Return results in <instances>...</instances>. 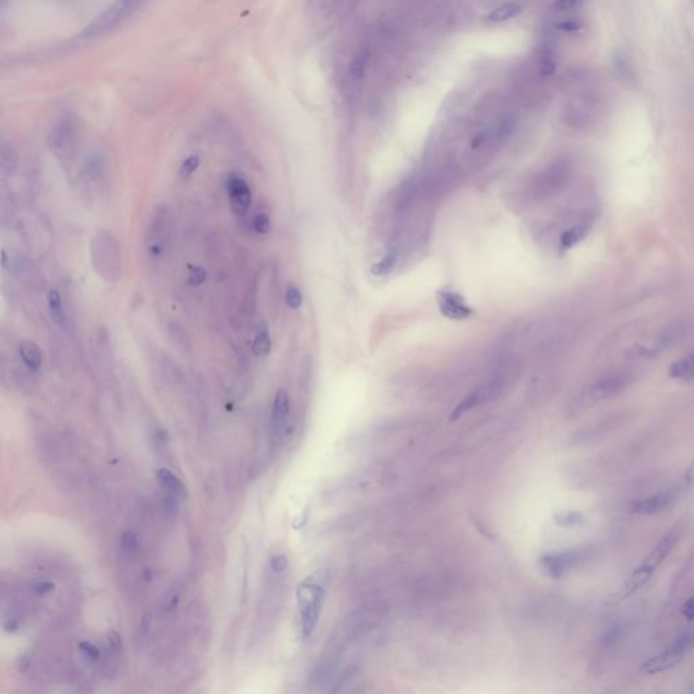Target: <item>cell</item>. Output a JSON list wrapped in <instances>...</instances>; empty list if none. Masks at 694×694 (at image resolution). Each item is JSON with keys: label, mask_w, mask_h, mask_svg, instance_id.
Listing matches in <instances>:
<instances>
[{"label": "cell", "mask_w": 694, "mask_h": 694, "mask_svg": "<svg viewBox=\"0 0 694 694\" xmlns=\"http://www.w3.org/2000/svg\"><path fill=\"white\" fill-rule=\"evenodd\" d=\"M91 262L95 272L115 283L121 273V251L116 237L108 231L97 232L91 240Z\"/></svg>", "instance_id": "obj_1"}, {"label": "cell", "mask_w": 694, "mask_h": 694, "mask_svg": "<svg viewBox=\"0 0 694 694\" xmlns=\"http://www.w3.org/2000/svg\"><path fill=\"white\" fill-rule=\"evenodd\" d=\"M323 599L324 588L318 583L305 580L297 587V605L300 612L302 636L309 637L312 635L322 612Z\"/></svg>", "instance_id": "obj_2"}, {"label": "cell", "mask_w": 694, "mask_h": 694, "mask_svg": "<svg viewBox=\"0 0 694 694\" xmlns=\"http://www.w3.org/2000/svg\"><path fill=\"white\" fill-rule=\"evenodd\" d=\"M677 540H678V533L670 531L658 542V545L654 548V551L645 558V560L637 567L635 573L625 583V588H624L625 597H630L631 594H634L649 580L652 574L658 570V567L666 560V558L669 556V553L674 548Z\"/></svg>", "instance_id": "obj_3"}, {"label": "cell", "mask_w": 694, "mask_h": 694, "mask_svg": "<svg viewBox=\"0 0 694 694\" xmlns=\"http://www.w3.org/2000/svg\"><path fill=\"white\" fill-rule=\"evenodd\" d=\"M171 237V215L167 205H158L151 217L145 233L147 252L151 258L165 256Z\"/></svg>", "instance_id": "obj_4"}, {"label": "cell", "mask_w": 694, "mask_h": 694, "mask_svg": "<svg viewBox=\"0 0 694 694\" xmlns=\"http://www.w3.org/2000/svg\"><path fill=\"white\" fill-rule=\"evenodd\" d=\"M694 648V631L685 632L677 637L665 651L648 659L641 666L644 674H658L675 667Z\"/></svg>", "instance_id": "obj_5"}, {"label": "cell", "mask_w": 694, "mask_h": 694, "mask_svg": "<svg viewBox=\"0 0 694 694\" xmlns=\"http://www.w3.org/2000/svg\"><path fill=\"white\" fill-rule=\"evenodd\" d=\"M140 5L137 1H117L98 18H95L88 26L82 30V37H94L113 30L129 14Z\"/></svg>", "instance_id": "obj_6"}, {"label": "cell", "mask_w": 694, "mask_h": 694, "mask_svg": "<svg viewBox=\"0 0 694 694\" xmlns=\"http://www.w3.org/2000/svg\"><path fill=\"white\" fill-rule=\"evenodd\" d=\"M76 134L77 122L75 121V117H61L53 125L48 137V143L56 155L61 158H68L75 148Z\"/></svg>", "instance_id": "obj_7"}, {"label": "cell", "mask_w": 694, "mask_h": 694, "mask_svg": "<svg viewBox=\"0 0 694 694\" xmlns=\"http://www.w3.org/2000/svg\"><path fill=\"white\" fill-rule=\"evenodd\" d=\"M438 305L442 315L451 320H464L473 313L463 296L451 290L438 291Z\"/></svg>", "instance_id": "obj_8"}, {"label": "cell", "mask_w": 694, "mask_h": 694, "mask_svg": "<svg viewBox=\"0 0 694 694\" xmlns=\"http://www.w3.org/2000/svg\"><path fill=\"white\" fill-rule=\"evenodd\" d=\"M580 560L578 552H560L551 553L541 558L540 564L544 573L553 579L562 578L570 569H573Z\"/></svg>", "instance_id": "obj_9"}, {"label": "cell", "mask_w": 694, "mask_h": 694, "mask_svg": "<svg viewBox=\"0 0 694 694\" xmlns=\"http://www.w3.org/2000/svg\"><path fill=\"white\" fill-rule=\"evenodd\" d=\"M227 191L232 209L236 215H244L252 201V193L248 183L239 175H230L227 179Z\"/></svg>", "instance_id": "obj_10"}, {"label": "cell", "mask_w": 694, "mask_h": 694, "mask_svg": "<svg viewBox=\"0 0 694 694\" xmlns=\"http://www.w3.org/2000/svg\"><path fill=\"white\" fill-rule=\"evenodd\" d=\"M624 388V381L619 377H605L586 390V400L590 403L605 400Z\"/></svg>", "instance_id": "obj_11"}, {"label": "cell", "mask_w": 694, "mask_h": 694, "mask_svg": "<svg viewBox=\"0 0 694 694\" xmlns=\"http://www.w3.org/2000/svg\"><path fill=\"white\" fill-rule=\"evenodd\" d=\"M19 355H21V359L23 361L25 366L32 370V372H37L41 369L43 366V351L40 346L30 341V339H25L21 342L19 345Z\"/></svg>", "instance_id": "obj_12"}, {"label": "cell", "mask_w": 694, "mask_h": 694, "mask_svg": "<svg viewBox=\"0 0 694 694\" xmlns=\"http://www.w3.org/2000/svg\"><path fill=\"white\" fill-rule=\"evenodd\" d=\"M670 503L669 494H659L651 498H645L643 501L635 502L632 505V512L637 514H656L666 509Z\"/></svg>", "instance_id": "obj_13"}, {"label": "cell", "mask_w": 694, "mask_h": 694, "mask_svg": "<svg viewBox=\"0 0 694 694\" xmlns=\"http://www.w3.org/2000/svg\"><path fill=\"white\" fill-rule=\"evenodd\" d=\"M158 481L170 495L176 498H183L186 495V487L182 480L167 468H160L158 470Z\"/></svg>", "instance_id": "obj_14"}, {"label": "cell", "mask_w": 694, "mask_h": 694, "mask_svg": "<svg viewBox=\"0 0 694 694\" xmlns=\"http://www.w3.org/2000/svg\"><path fill=\"white\" fill-rule=\"evenodd\" d=\"M670 374L674 379L684 381H694V351L681 358L670 368Z\"/></svg>", "instance_id": "obj_15"}, {"label": "cell", "mask_w": 694, "mask_h": 694, "mask_svg": "<svg viewBox=\"0 0 694 694\" xmlns=\"http://www.w3.org/2000/svg\"><path fill=\"white\" fill-rule=\"evenodd\" d=\"M369 61H370V49L368 45H362L358 49V52L355 53V56L351 60L350 73H351L352 79L359 80L365 76L366 69L369 67Z\"/></svg>", "instance_id": "obj_16"}, {"label": "cell", "mask_w": 694, "mask_h": 694, "mask_svg": "<svg viewBox=\"0 0 694 694\" xmlns=\"http://www.w3.org/2000/svg\"><path fill=\"white\" fill-rule=\"evenodd\" d=\"M289 396L285 390H278L273 405V422L276 426L283 424L289 415Z\"/></svg>", "instance_id": "obj_17"}, {"label": "cell", "mask_w": 694, "mask_h": 694, "mask_svg": "<svg viewBox=\"0 0 694 694\" xmlns=\"http://www.w3.org/2000/svg\"><path fill=\"white\" fill-rule=\"evenodd\" d=\"M520 10H522V5L520 3H505V4H501L499 7L494 8L492 11H490V14L486 16V19L488 22L506 21V19H510V18L518 15Z\"/></svg>", "instance_id": "obj_18"}, {"label": "cell", "mask_w": 694, "mask_h": 694, "mask_svg": "<svg viewBox=\"0 0 694 694\" xmlns=\"http://www.w3.org/2000/svg\"><path fill=\"white\" fill-rule=\"evenodd\" d=\"M48 307L51 318L55 323L62 324L64 323V308H62V300L58 290H49L48 293Z\"/></svg>", "instance_id": "obj_19"}, {"label": "cell", "mask_w": 694, "mask_h": 694, "mask_svg": "<svg viewBox=\"0 0 694 694\" xmlns=\"http://www.w3.org/2000/svg\"><path fill=\"white\" fill-rule=\"evenodd\" d=\"M119 549L125 556H133L139 549V540L136 533L132 530H125L119 537Z\"/></svg>", "instance_id": "obj_20"}, {"label": "cell", "mask_w": 694, "mask_h": 694, "mask_svg": "<svg viewBox=\"0 0 694 694\" xmlns=\"http://www.w3.org/2000/svg\"><path fill=\"white\" fill-rule=\"evenodd\" d=\"M272 350V339H270V335H269V331L266 328L261 330L254 341H252V352L258 357H263V355H267Z\"/></svg>", "instance_id": "obj_21"}, {"label": "cell", "mask_w": 694, "mask_h": 694, "mask_svg": "<svg viewBox=\"0 0 694 694\" xmlns=\"http://www.w3.org/2000/svg\"><path fill=\"white\" fill-rule=\"evenodd\" d=\"M588 226H590L588 223H582V224H579L577 227H574L573 230L564 232V233L562 235V239H560L562 246H563L564 248H571L573 246H575V244L578 243L579 240H580V239L586 235V231H587Z\"/></svg>", "instance_id": "obj_22"}, {"label": "cell", "mask_w": 694, "mask_h": 694, "mask_svg": "<svg viewBox=\"0 0 694 694\" xmlns=\"http://www.w3.org/2000/svg\"><path fill=\"white\" fill-rule=\"evenodd\" d=\"M0 162H1V173L11 174L16 167V154L11 145H3L1 154H0Z\"/></svg>", "instance_id": "obj_23"}, {"label": "cell", "mask_w": 694, "mask_h": 694, "mask_svg": "<svg viewBox=\"0 0 694 694\" xmlns=\"http://www.w3.org/2000/svg\"><path fill=\"white\" fill-rule=\"evenodd\" d=\"M396 254L395 252H390L388 255H385L379 263L373 265L372 266V273L374 276H385L388 273H391L396 265Z\"/></svg>", "instance_id": "obj_24"}, {"label": "cell", "mask_w": 694, "mask_h": 694, "mask_svg": "<svg viewBox=\"0 0 694 694\" xmlns=\"http://www.w3.org/2000/svg\"><path fill=\"white\" fill-rule=\"evenodd\" d=\"M555 71V56L549 48H544L540 56V72L544 76L552 75Z\"/></svg>", "instance_id": "obj_25"}, {"label": "cell", "mask_w": 694, "mask_h": 694, "mask_svg": "<svg viewBox=\"0 0 694 694\" xmlns=\"http://www.w3.org/2000/svg\"><path fill=\"white\" fill-rule=\"evenodd\" d=\"M200 165H201V159H200V156H198V155H190V156H187V158L182 162V165H180V167H179V174H180V176H183V178H189L191 174L194 173V171L200 167Z\"/></svg>", "instance_id": "obj_26"}, {"label": "cell", "mask_w": 694, "mask_h": 694, "mask_svg": "<svg viewBox=\"0 0 694 694\" xmlns=\"http://www.w3.org/2000/svg\"><path fill=\"white\" fill-rule=\"evenodd\" d=\"M79 648L82 651V654L86 656L87 660H90L91 663H95L99 660L101 658V651L98 647H95L93 643L90 641H82L79 644Z\"/></svg>", "instance_id": "obj_27"}, {"label": "cell", "mask_w": 694, "mask_h": 694, "mask_svg": "<svg viewBox=\"0 0 694 694\" xmlns=\"http://www.w3.org/2000/svg\"><path fill=\"white\" fill-rule=\"evenodd\" d=\"M477 402H479V396H477V394H472V395H469V396L464 400L463 403H460V405H457V407L455 408V411H453V414H452V419H457V418H460V416L464 415L466 411L472 409L475 405H477Z\"/></svg>", "instance_id": "obj_28"}, {"label": "cell", "mask_w": 694, "mask_h": 694, "mask_svg": "<svg viewBox=\"0 0 694 694\" xmlns=\"http://www.w3.org/2000/svg\"><path fill=\"white\" fill-rule=\"evenodd\" d=\"M285 300H287V304L289 305L291 309H298L301 305H302V296H301V291L294 287V285H289L287 293H285Z\"/></svg>", "instance_id": "obj_29"}, {"label": "cell", "mask_w": 694, "mask_h": 694, "mask_svg": "<svg viewBox=\"0 0 694 694\" xmlns=\"http://www.w3.org/2000/svg\"><path fill=\"white\" fill-rule=\"evenodd\" d=\"M270 228H272L270 217L266 213H258L254 219V230L261 235H266L269 233Z\"/></svg>", "instance_id": "obj_30"}, {"label": "cell", "mask_w": 694, "mask_h": 694, "mask_svg": "<svg viewBox=\"0 0 694 694\" xmlns=\"http://www.w3.org/2000/svg\"><path fill=\"white\" fill-rule=\"evenodd\" d=\"M151 627H152V616H151V613H145L141 617V621H140V625L137 630V640L139 641L145 640V637L148 636V634H149Z\"/></svg>", "instance_id": "obj_31"}, {"label": "cell", "mask_w": 694, "mask_h": 694, "mask_svg": "<svg viewBox=\"0 0 694 694\" xmlns=\"http://www.w3.org/2000/svg\"><path fill=\"white\" fill-rule=\"evenodd\" d=\"M288 567H289V562H288V559L284 555H276L270 560V569L276 574L285 573L288 570Z\"/></svg>", "instance_id": "obj_32"}, {"label": "cell", "mask_w": 694, "mask_h": 694, "mask_svg": "<svg viewBox=\"0 0 694 694\" xmlns=\"http://www.w3.org/2000/svg\"><path fill=\"white\" fill-rule=\"evenodd\" d=\"M206 280V272L202 267H193L189 272V283L194 287H200Z\"/></svg>", "instance_id": "obj_33"}, {"label": "cell", "mask_w": 694, "mask_h": 694, "mask_svg": "<svg viewBox=\"0 0 694 694\" xmlns=\"http://www.w3.org/2000/svg\"><path fill=\"white\" fill-rule=\"evenodd\" d=\"M56 588V586L52 583V582H37L33 584L32 590L34 594L43 597V595H48L51 594L53 590Z\"/></svg>", "instance_id": "obj_34"}, {"label": "cell", "mask_w": 694, "mask_h": 694, "mask_svg": "<svg viewBox=\"0 0 694 694\" xmlns=\"http://www.w3.org/2000/svg\"><path fill=\"white\" fill-rule=\"evenodd\" d=\"M108 640H109V645L110 648L115 651V652H119L122 649V637L121 635L116 632V631H112L109 632L108 635Z\"/></svg>", "instance_id": "obj_35"}, {"label": "cell", "mask_w": 694, "mask_h": 694, "mask_svg": "<svg viewBox=\"0 0 694 694\" xmlns=\"http://www.w3.org/2000/svg\"><path fill=\"white\" fill-rule=\"evenodd\" d=\"M682 614L686 620L693 621L694 620V597L688 599L682 606Z\"/></svg>", "instance_id": "obj_36"}, {"label": "cell", "mask_w": 694, "mask_h": 694, "mask_svg": "<svg viewBox=\"0 0 694 694\" xmlns=\"http://www.w3.org/2000/svg\"><path fill=\"white\" fill-rule=\"evenodd\" d=\"M165 509H166V512L169 514H175L176 510H178V498L173 496V495L167 496L165 499Z\"/></svg>", "instance_id": "obj_37"}]
</instances>
